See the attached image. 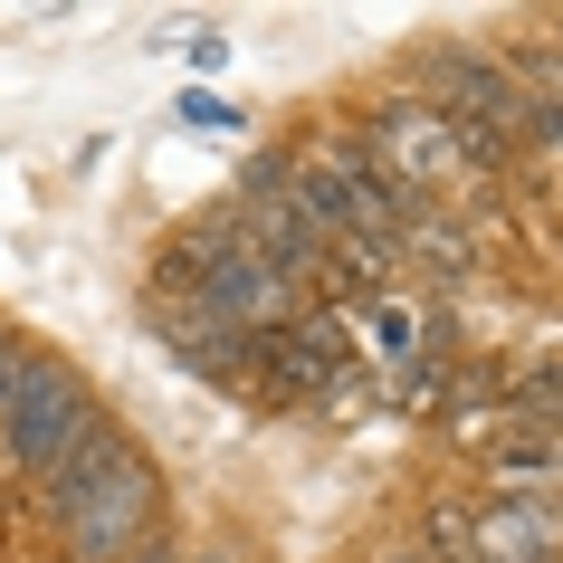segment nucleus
I'll list each match as a JSON object with an SVG mask.
<instances>
[{"label":"nucleus","instance_id":"nucleus-6","mask_svg":"<svg viewBox=\"0 0 563 563\" xmlns=\"http://www.w3.org/2000/svg\"><path fill=\"white\" fill-rule=\"evenodd\" d=\"M363 153H373V173L391 191H430V181L459 173V134L430 96H383L373 115H363Z\"/></svg>","mask_w":563,"mask_h":563},{"label":"nucleus","instance_id":"nucleus-3","mask_svg":"<svg viewBox=\"0 0 563 563\" xmlns=\"http://www.w3.org/2000/svg\"><path fill=\"white\" fill-rule=\"evenodd\" d=\"M48 516H58V534H67V563H124V554H144L153 516H163L153 459H144V449H124L115 468H96L87 487L48 497Z\"/></svg>","mask_w":563,"mask_h":563},{"label":"nucleus","instance_id":"nucleus-14","mask_svg":"<svg viewBox=\"0 0 563 563\" xmlns=\"http://www.w3.org/2000/svg\"><path fill=\"white\" fill-rule=\"evenodd\" d=\"M124 563H181V554H173V544H144V554H124Z\"/></svg>","mask_w":563,"mask_h":563},{"label":"nucleus","instance_id":"nucleus-1","mask_svg":"<svg viewBox=\"0 0 563 563\" xmlns=\"http://www.w3.org/2000/svg\"><path fill=\"white\" fill-rule=\"evenodd\" d=\"M163 287H173V297H201L210 316L239 325V334H287V325H297V306H306L297 277H287V267H267L258 249L220 220V210L163 249Z\"/></svg>","mask_w":563,"mask_h":563},{"label":"nucleus","instance_id":"nucleus-4","mask_svg":"<svg viewBox=\"0 0 563 563\" xmlns=\"http://www.w3.org/2000/svg\"><path fill=\"white\" fill-rule=\"evenodd\" d=\"M220 220H230L249 249H258L267 267H287L297 287H325L334 277V239L306 220L297 181H287V153H267V163H249V181H239L230 201H220Z\"/></svg>","mask_w":563,"mask_h":563},{"label":"nucleus","instance_id":"nucleus-13","mask_svg":"<svg viewBox=\"0 0 563 563\" xmlns=\"http://www.w3.org/2000/svg\"><path fill=\"white\" fill-rule=\"evenodd\" d=\"M173 115L191 124V134H239V106H230V96H181Z\"/></svg>","mask_w":563,"mask_h":563},{"label":"nucleus","instance_id":"nucleus-8","mask_svg":"<svg viewBox=\"0 0 563 563\" xmlns=\"http://www.w3.org/2000/svg\"><path fill=\"white\" fill-rule=\"evenodd\" d=\"M258 373L277 401H325L354 373V325L344 316H297L287 334H258Z\"/></svg>","mask_w":563,"mask_h":563},{"label":"nucleus","instance_id":"nucleus-7","mask_svg":"<svg viewBox=\"0 0 563 563\" xmlns=\"http://www.w3.org/2000/svg\"><path fill=\"white\" fill-rule=\"evenodd\" d=\"M420 96L440 106L449 124H487V134H526V96H516V77H506L497 58H477V48H430L420 58Z\"/></svg>","mask_w":563,"mask_h":563},{"label":"nucleus","instance_id":"nucleus-9","mask_svg":"<svg viewBox=\"0 0 563 563\" xmlns=\"http://www.w3.org/2000/svg\"><path fill=\"white\" fill-rule=\"evenodd\" d=\"M153 334L173 344L181 373H201V383H249L258 373V334L220 325L201 297H173V287H153Z\"/></svg>","mask_w":563,"mask_h":563},{"label":"nucleus","instance_id":"nucleus-11","mask_svg":"<svg viewBox=\"0 0 563 563\" xmlns=\"http://www.w3.org/2000/svg\"><path fill=\"white\" fill-rule=\"evenodd\" d=\"M124 449H134V440H124V430H115V420H96V430H87V440H77V449H67V459H58V468H48V477H38V487H48V497H67V487H87V477H96V468H115V459H124Z\"/></svg>","mask_w":563,"mask_h":563},{"label":"nucleus","instance_id":"nucleus-5","mask_svg":"<svg viewBox=\"0 0 563 563\" xmlns=\"http://www.w3.org/2000/svg\"><path fill=\"white\" fill-rule=\"evenodd\" d=\"M96 391L67 373V363H48L38 354V373H30V391H20V411H10V430H0V468H30V477H48L67 459V449L96 430Z\"/></svg>","mask_w":563,"mask_h":563},{"label":"nucleus","instance_id":"nucleus-10","mask_svg":"<svg viewBox=\"0 0 563 563\" xmlns=\"http://www.w3.org/2000/svg\"><path fill=\"white\" fill-rule=\"evenodd\" d=\"M468 554L477 563H544V554H563V516L544 497H487L468 516Z\"/></svg>","mask_w":563,"mask_h":563},{"label":"nucleus","instance_id":"nucleus-12","mask_svg":"<svg viewBox=\"0 0 563 563\" xmlns=\"http://www.w3.org/2000/svg\"><path fill=\"white\" fill-rule=\"evenodd\" d=\"M38 373V344H20V334H0V430H10V411H20V391H30Z\"/></svg>","mask_w":563,"mask_h":563},{"label":"nucleus","instance_id":"nucleus-15","mask_svg":"<svg viewBox=\"0 0 563 563\" xmlns=\"http://www.w3.org/2000/svg\"><path fill=\"white\" fill-rule=\"evenodd\" d=\"M544 563H563V554H544Z\"/></svg>","mask_w":563,"mask_h":563},{"label":"nucleus","instance_id":"nucleus-2","mask_svg":"<svg viewBox=\"0 0 563 563\" xmlns=\"http://www.w3.org/2000/svg\"><path fill=\"white\" fill-rule=\"evenodd\" d=\"M287 181H297L306 220H316L334 249H391V230H401V191L373 173L363 134H306V144L287 153Z\"/></svg>","mask_w":563,"mask_h":563}]
</instances>
